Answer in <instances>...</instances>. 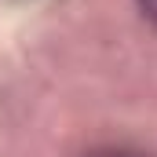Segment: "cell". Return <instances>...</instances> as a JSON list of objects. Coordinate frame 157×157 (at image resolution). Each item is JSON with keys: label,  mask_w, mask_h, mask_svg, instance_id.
<instances>
[{"label": "cell", "mask_w": 157, "mask_h": 157, "mask_svg": "<svg viewBox=\"0 0 157 157\" xmlns=\"http://www.w3.org/2000/svg\"><path fill=\"white\" fill-rule=\"evenodd\" d=\"M84 157H143V154H135V150H117V146H110V150H91V154H84Z\"/></svg>", "instance_id": "cell-1"}, {"label": "cell", "mask_w": 157, "mask_h": 157, "mask_svg": "<svg viewBox=\"0 0 157 157\" xmlns=\"http://www.w3.org/2000/svg\"><path fill=\"white\" fill-rule=\"evenodd\" d=\"M139 7H143V15L157 26V0H139Z\"/></svg>", "instance_id": "cell-2"}]
</instances>
